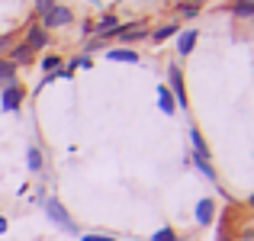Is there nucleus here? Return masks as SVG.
Segmentation results:
<instances>
[{"mask_svg": "<svg viewBox=\"0 0 254 241\" xmlns=\"http://www.w3.org/2000/svg\"><path fill=\"white\" fill-rule=\"evenodd\" d=\"M45 212H49V219L58 225V229H64V232H77V225L71 222V216L64 212V206L58 203V199H45Z\"/></svg>", "mask_w": 254, "mask_h": 241, "instance_id": "f257e3e1", "label": "nucleus"}, {"mask_svg": "<svg viewBox=\"0 0 254 241\" xmlns=\"http://www.w3.org/2000/svg\"><path fill=\"white\" fill-rule=\"evenodd\" d=\"M71 23V10L68 6H52L42 16V29H55V26H68Z\"/></svg>", "mask_w": 254, "mask_h": 241, "instance_id": "f03ea898", "label": "nucleus"}, {"mask_svg": "<svg viewBox=\"0 0 254 241\" xmlns=\"http://www.w3.org/2000/svg\"><path fill=\"white\" fill-rule=\"evenodd\" d=\"M19 103H23V90H19L16 84H6L3 97H0V106H3V113H16Z\"/></svg>", "mask_w": 254, "mask_h": 241, "instance_id": "7ed1b4c3", "label": "nucleus"}, {"mask_svg": "<svg viewBox=\"0 0 254 241\" xmlns=\"http://www.w3.org/2000/svg\"><path fill=\"white\" fill-rule=\"evenodd\" d=\"M45 42H49L45 29H42V26H32V29H29V39H26V45L36 52V49H45Z\"/></svg>", "mask_w": 254, "mask_h": 241, "instance_id": "20e7f679", "label": "nucleus"}, {"mask_svg": "<svg viewBox=\"0 0 254 241\" xmlns=\"http://www.w3.org/2000/svg\"><path fill=\"white\" fill-rule=\"evenodd\" d=\"M212 209H216V206H212V199H199V206H196V222L199 225H209L212 222Z\"/></svg>", "mask_w": 254, "mask_h": 241, "instance_id": "39448f33", "label": "nucleus"}, {"mask_svg": "<svg viewBox=\"0 0 254 241\" xmlns=\"http://www.w3.org/2000/svg\"><path fill=\"white\" fill-rule=\"evenodd\" d=\"M171 84H174V93H177V103L187 106V93H184V77H180V68H171Z\"/></svg>", "mask_w": 254, "mask_h": 241, "instance_id": "423d86ee", "label": "nucleus"}, {"mask_svg": "<svg viewBox=\"0 0 254 241\" xmlns=\"http://www.w3.org/2000/svg\"><path fill=\"white\" fill-rule=\"evenodd\" d=\"M193 45H196V32H193V29L180 32V42H177V52H180V55H190Z\"/></svg>", "mask_w": 254, "mask_h": 241, "instance_id": "0eeeda50", "label": "nucleus"}, {"mask_svg": "<svg viewBox=\"0 0 254 241\" xmlns=\"http://www.w3.org/2000/svg\"><path fill=\"white\" fill-rule=\"evenodd\" d=\"M110 58H113V61H129V64H135V61H138V55H135L132 49H113V52H110Z\"/></svg>", "mask_w": 254, "mask_h": 241, "instance_id": "6e6552de", "label": "nucleus"}, {"mask_svg": "<svg viewBox=\"0 0 254 241\" xmlns=\"http://www.w3.org/2000/svg\"><path fill=\"white\" fill-rule=\"evenodd\" d=\"M190 138H193V148H196V158H203V161H209V148H206V142H203V135H199L196 129L190 132Z\"/></svg>", "mask_w": 254, "mask_h": 241, "instance_id": "1a4fd4ad", "label": "nucleus"}, {"mask_svg": "<svg viewBox=\"0 0 254 241\" xmlns=\"http://www.w3.org/2000/svg\"><path fill=\"white\" fill-rule=\"evenodd\" d=\"M13 77H16V64L0 61V84H13Z\"/></svg>", "mask_w": 254, "mask_h": 241, "instance_id": "9d476101", "label": "nucleus"}, {"mask_svg": "<svg viewBox=\"0 0 254 241\" xmlns=\"http://www.w3.org/2000/svg\"><path fill=\"white\" fill-rule=\"evenodd\" d=\"M32 58V49L29 45H19V49H13V64H26Z\"/></svg>", "mask_w": 254, "mask_h": 241, "instance_id": "9b49d317", "label": "nucleus"}, {"mask_svg": "<svg viewBox=\"0 0 254 241\" xmlns=\"http://www.w3.org/2000/svg\"><path fill=\"white\" fill-rule=\"evenodd\" d=\"M158 103H161V110L168 113H174V100H171V93H168V87H161V90H158Z\"/></svg>", "mask_w": 254, "mask_h": 241, "instance_id": "f8f14e48", "label": "nucleus"}, {"mask_svg": "<svg viewBox=\"0 0 254 241\" xmlns=\"http://www.w3.org/2000/svg\"><path fill=\"white\" fill-rule=\"evenodd\" d=\"M254 13V0H238L235 3V16H251Z\"/></svg>", "mask_w": 254, "mask_h": 241, "instance_id": "ddd939ff", "label": "nucleus"}, {"mask_svg": "<svg viewBox=\"0 0 254 241\" xmlns=\"http://www.w3.org/2000/svg\"><path fill=\"white\" fill-rule=\"evenodd\" d=\"M29 171H42V155H39V148H29Z\"/></svg>", "mask_w": 254, "mask_h": 241, "instance_id": "4468645a", "label": "nucleus"}, {"mask_svg": "<svg viewBox=\"0 0 254 241\" xmlns=\"http://www.w3.org/2000/svg\"><path fill=\"white\" fill-rule=\"evenodd\" d=\"M58 64H62V58H58V55L42 58V71H52V74H55V68H58Z\"/></svg>", "mask_w": 254, "mask_h": 241, "instance_id": "2eb2a0df", "label": "nucleus"}, {"mask_svg": "<svg viewBox=\"0 0 254 241\" xmlns=\"http://www.w3.org/2000/svg\"><path fill=\"white\" fill-rule=\"evenodd\" d=\"M196 167H199V171H203V174H206V177H209V180H216V171H212V167H209V161L196 158Z\"/></svg>", "mask_w": 254, "mask_h": 241, "instance_id": "dca6fc26", "label": "nucleus"}, {"mask_svg": "<svg viewBox=\"0 0 254 241\" xmlns=\"http://www.w3.org/2000/svg\"><path fill=\"white\" fill-rule=\"evenodd\" d=\"M174 32H177V26H161V29L155 32V39H158V42H161V39H171Z\"/></svg>", "mask_w": 254, "mask_h": 241, "instance_id": "f3484780", "label": "nucleus"}, {"mask_svg": "<svg viewBox=\"0 0 254 241\" xmlns=\"http://www.w3.org/2000/svg\"><path fill=\"white\" fill-rule=\"evenodd\" d=\"M151 241H177V235H174V229H161Z\"/></svg>", "mask_w": 254, "mask_h": 241, "instance_id": "a211bd4d", "label": "nucleus"}, {"mask_svg": "<svg viewBox=\"0 0 254 241\" xmlns=\"http://www.w3.org/2000/svg\"><path fill=\"white\" fill-rule=\"evenodd\" d=\"M52 6H55V0H39V13H42V16L52 10Z\"/></svg>", "mask_w": 254, "mask_h": 241, "instance_id": "6ab92c4d", "label": "nucleus"}, {"mask_svg": "<svg viewBox=\"0 0 254 241\" xmlns=\"http://www.w3.org/2000/svg\"><path fill=\"white\" fill-rule=\"evenodd\" d=\"M81 241H116V238H110V235H84Z\"/></svg>", "mask_w": 254, "mask_h": 241, "instance_id": "aec40b11", "label": "nucleus"}, {"mask_svg": "<svg viewBox=\"0 0 254 241\" xmlns=\"http://www.w3.org/2000/svg\"><path fill=\"white\" fill-rule=\"evenodd\" d=\"M3 232H6V219L0 216V235H3Z\"/></svg>", "mask_w": 254, "mask_h": 241, "instance_id": "412c9836", "label": "nucleus"}, {"mask_svg": "<svg viewBox=\"0 0 254 241\" xmlns=\"http://www.w3.org/2000/svg\"><path fill=\"white\" fill-rule=\"evenodd\" d=\"M0 49H6V39L3 36H0Z\"/></svg>", "mask_w": 254, "mask_h": 241, "instance_id": "4be33fe9", "label": "nucleus"}, {"mask_svg": "<svg viewBox=\"0 0 254 241\" xmlns=\"http://www.w3.org/2000/svg\"><path fill=\"white\" fill-rule=\"evenodd\" d=\"M196 3H199V0H196Z\"/></svg>", "mask_w": 254, "mask_h": 241, "instance_id": "5701e85b", "label": "nucleus"}]
</instances>
